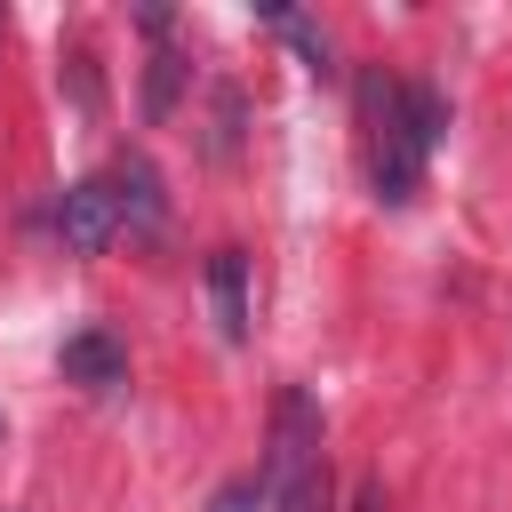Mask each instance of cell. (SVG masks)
Here are the masks:
<instances>
[{"label":"cell","instance_id":"7","mask_svg":"<svg viewBox=\"0 0 512 512\" xmlns=\"http://www.w3.org/2000/svg\"><path fill=\"white\" fill-rule=\"evenodd\" d=\"M264 496H272V488H264V472H232V480L208 496V512H256Z\"/></svg>","mask_w":512,"mask_h":512},{"label":"cell","instance_id":"1","mask_svg":"<svg viewBox=\"0 0 512 512\" xmlns=\"http://www.w3.org/2000/svg\"><path fill=\"white\" fill-rule=\"evenodd\" d=\"M440 136H448L440 88L392 80V72H368L360 80V168H368V192L384 208H408L424 192V160H432Z\"/></svg>","mask_w":512,"mask_h":512},{"label":"cell","instance_id":"2","mask_svg":"<svg viewBox=\"0 0 512 512\" xmlns=\"http://www.w3.org/2000/svg\"><path fill=\"white\" fill-rule=\"evenodd\" d=\"M264 488H272V512H328L336 488H328V448H320V408L304 384H288L272 400V456H264Z\"/></svg>","mask_w":512,"mask_h":512},{"label":"cell","instance_id":"5","mask_svg":"<svg viewBox=\"0 0 512 512\" xmlns=\"http://www.w3.org/2000/svg\"><path fill=\"white\" fill-rule=\"evenodd\" d=\"M208 296H216V328L232 344H248V256L240 248H216L208 256Z\"/></svg>","mask_w":512,"mask_h":512},{"label":"cell","instance_id":"4","mask_svg":"<svg viewBox=\"0 0 512 512\" xmlns=\"http://www.w3.org/2000/svg\"><path fill=\"white\" fill-rule=\"evenodd\" d=\"M56 368H64V384H80V392H112V384L128 376V352H120L104 328H80V336H64Z\"/></svg>","mask_w":512,"mask_h":512},{"label":"cell","instance_id":"8","mask_svg":"<svg viewBox=\"0 0 512 512\" xmlns=\"http://www.w3.org/2000/svg\"><path fill=\"white\" fill-rule=\"evenodd\" d=\"M176 80H184V64H176V56H152V88H144V112H152V120L176 104Z\"/></svg>","mask_w":512,"mask_h":512},{"label":"cell","instance_id":"3","mask_svg":"<svg viewBox=\"0 0 512 512\" xmlns=\"http://www.w3.org/2000/svg\"><path fill=\"white\" fill-rule=\"evenodd\" d=\"M120 232H128V224H120V192H112V176H88V184H72V192L56 200V240H64L72 256H104Z\"/></svg>","mask_w":512,"mask_h":512},{"label":"cell","instance_id":"9","mask_svg":"<svg viewBox=\"0 0 512 512\" xmlns=\"http://www.w3.org/2000/svg\"><path fill=\"white\" fill-rule=\"evenodd\" d=\"M344 512H392V504H384V480H360V488H352V504H344Z\"/></svg>","mask_w":512,"mask_h":512},{"label":"cell","instance_id":"6","mask_svg":"<svg viewBox=\"0 0 512 512\" xmlns=\"http://www.w3.org/2000/svg\"><path fill=\"white\" fill-rule=\"evenodd\" d=\"M112 192H120V224L128 232H152L160 224V176H152L144 152H120L112 160Z\"/></svg>","mask_w":512,"mask_h":512}]
</instances>
